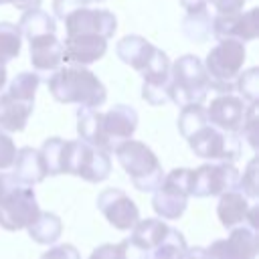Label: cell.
Returning a JSON list of instances; mask_svg holds the SVG:
<instances>
[{
  "label": "cell",
  "instance_id": "1",
  "mask_svg": "<svg viewBox=\"0 0 259 259\" xmlns=\"http://www.w3.org/2000/svg\"><path fill=\"white\" fill-rule=\"evenodd\" d=\"M49 91L59 103H77L87 109H99L107 99V89L87 67L57 69L49 81Z\"/></svg>",
  "mask_w": 259,
  "mask_h": 259
},
{
  "label": "cell",
  "instance_id": "2",
  "mask_svg": "<svg viewBox=\"0 0 259 259\" xmlns=\"http://www.w3.org/2000/svg\"><path fill=\"white\" fill-rule=\"evenodd\" d=\"M38 212L34 188L20 184L10 172H0V227L4 231H22Z\"/></svg>",
  "mask_w": 259,
  "mask_h": 259
},
{
  "label": "cell",
  "instance_id": "3",
  "mask_svg": "<svg viewBox=\"0 0 259 259\" xmlns=\"http://www.w3.org/2000/svg\"><path fill=\"white\" fill-rule=\"evenodd\" d=\"M210 89L208 75L204 71L202 61L196 55H182L170 65V89L168 101L186 107V105H202Z\"/></svg>",
  "mask_w": 259,
  "mask_h": 259
},
{
  "label": "cell",
  "instance_id": "4",
  "mask_svg": "<svg viewBox=\"0 0 259 259\" xmlns=\"http://www.w3.org/2000/svg\"><path fill=\"white\" fill-rule=\"evenodd\" d=\"M113 154L119 166L123 168V172L130 176L132 184L140 192H154L162 184L164 180L162 164L154 154V150L144 142H138V140L121 142L113 150Z\"/></svg>",
  "mask_w": 259,
  "mask_h": 259
},
{
  "label": "cell",
  "instance_id": "5",
  "mask_svg": "<svg viewBox=\"0 0 259 259\" xmlns=\"http://www.w3.org/2000/svg\"><path fill=\"white\" fill-rule=\"evenodd\" d=\"M247 59L245 45L239 40H219L206 55L204 71L208 75V83L212 89L221 93H231L235 89V81L243 71Z\"/></svg>",
  "mask_w": 259,
  "mask_h": 259
},
{
  "label": "cell",
  "instance_id": "6",
  "mask_svg": "<svg viewBox=\"0 0 259 259\" xmlns=\"http://www.w3.org/2000/svg\"><path fill=\"white\" fill-rule=\"evenodd\" d=\"M63 174H73L85 182L97 184L109 178L111 158L107 152L97 150L81 140H65Z\"/></svg>",
  "mask_w": 259,
  "mask_h": 259
},
{
  "label": "cell",
  "instance_id": "7",
  "mask_svg": "<svg viewBox=\"0 0 259 259\" xmlns=\"http://www.w3.org/2000/svg\"><path fill=\"white\" fill-rule=\"evenodd\" d=\"M190 198V168H174L164 174L162 184L154 190L152 208L160 221H176L184 214Z\"/></svg>",
  "mask_w": 259,
  "mask_h": 259
},
{
  "label": "cell",
  "instance_id": "8",
  "mask_svg": "<svg viewBox=\"0 0 259 259\" xmlns=\"http://www.w3.org/2000/svg\"><path fill=\"white\" fill-rule=\"evenodd\" d=\"M190 150L194 156L208 160V162H223V164H235L241 158V138L239 134H227L212 125L200 127L196 134H192L188 140Z\"/></svg>",
  "mask_w": 259,
  "mask_h": 259
},
{
  "label": "cell",
  "instance_id": "9",
  "mask_svg": "<svg viewBox=\"0 0 259 259\" xmlns=\"http://www.w3.org/2000/svg\"><path fill=\"white\" fill-rule=\"evenodd\" d=\"M239 176L241 172L235 164L206 162L194 170L190 168V196L206 198L239 190Z\"/></svg>",
  "mask_w": 259,
  "mask_h": 259
},
{
  "label": "cell",
  "instance_id": "10",
  "mask_svg": "<svg viewBox=\"0 0 259 259\" xmlns=\"http://www.w3.org/2000/svg\"><path fill=\"white\" fill-rule=\"evenodd\" d=\"M97 208L117 231H132L140 221L138 204L121 188H105L97 194Z\"/></svg>",
  "mask_w": 259,
  "mask_h": 259
},
{
  "label": "cell",
  "instance_id": "11",
  "mask_svg": "<svg viewBox=\"0 0 259 259\" xmlns=\"http://www.w3.org/2000/svg\"><path fill=\"white\" fill-rule=\"evenodd\" d=\"M63 22L67 28V36L99 34L109 40L117 28V18L113 12H109L105 8H89V6L71 12Z\"/></svg>",
  "mask_w": 259,
  "mask_h": 259
},
{
  "label": "cell",
  "instance_id": "12",
  "mask_svg": "<svg viewBox=\"0 0 259 259\" xmlns=\"http://www.w3.org/2000/svg\"><path fill=\"white\" fill-rule=\"evenodd\" d=\"M204 109L208 125L227 134H239L245 121L247 103L235 93H219L210 99V105Z\"/></svg>",
  "mask_w": 259,
  "mask_h": 259
},
{
  "label": "cell",
  "instance_id": "13",
  "mask_svg": "<svg viewBox=\"0 0 259 259\" xmlns=\"http://www.w3.org/2000/svg\"><path fill=\"white\" fill-rule=\"evenodd\" d=\"M257 18L259 8H251L247 12L237 14H214L210 34L217 40H239L245 45L257 38Z\"/></svg>",
  "mask_w": 259,
  "mask_h": 259
},
{
  "label": "cell",
  "instance_id": "14",
  "mask_svg": "<svg viewBox=\"0 0 259 259\" xmlns=\"http://www.w3.org/2000/svg\"><path fill=\"white\" fill-rule=\"evenodd\" d=\"M170 59L168 55L156 47L150 63L142 71L144 85H142V97L150 105H164L168 103V89H170Z\"/></svg>",
  "mask_w": 259,
  "mask_h": 259
},
{
  "label": "cell",
  "instance_id": "15",
  "mask_svg": "<svg viewBox=\"0 0 259 259\" xmlns=\"http://www.w3.org/2000/svg\"><path fill=\"white\" fill-rule=\"evenodd\" d=\"M259 249L257 231L247 225L231 229L229 237L212 241L206 251L212 259H255Z\"/></svg>",
  "mask_w": 259,
  "mask_h": 259
},
{
  "label": "cell",
  "instance_id": "16",
  "mask_svg": "<svg viewBox=\"0 0 259 259\" xmlns=\"http://www.w3.org/2000/svg\"><path fill=\"white\" fill-rule=\"evenodd\" d=\"M136 127H138V111L132 105L117 103L109 111H105L101 115V132L107 152L111 154L121 142L132 140Z\"/></svg>",
  "mask_w": 259,
  "mask_h": 259
},
{
  "label": "cell",
  "instance_id": "17",
  "mask_svg": "<svg viewBox=\"0 0 259 259\" xmlns=\"http://www.w3.org/2000/svg\"><path fill=\"white\" fill-rule=\"evenodd\" d=\"M107 51V38L99 34H75L63 42V63L71 67H85L99 61Z\"/></svg>",
  "mask_w": 259,
  "mask_h": 259
},
{
  "label": "cell",
  "instance_id": "18",
  "mask_svg": "<svg viewBox=\"0 0 259 259\" xmlns=\"http://www.w3.org/2000/svg\"><path fill=\"white\" fill-rule=\"evenodd\" d=\"M30 45V63L32 69L40 73L57 71L63 65V42L57 38V34H45L28 40Z\"/></svg>",
  "mask_w": 259,
  "mask_h": 259
},
{
  "label": "cell",
  "instance_id": "19",
  "mask_svg": "<svg viewBox=\"0 0 259 259\" xmlns=\"http://www.w3.org/2000/svg\"><path fill=\"white\" fill-rule=\"evenodd\" d=\"M10 174L24 186L32 188L34 184H40L47 178V170H45L40 152L30 148V146H24V148L16 150V158L12 162V172Z\"/></svg>",
  "mask_w": 259,
  "mask_h": 259
},
{
  "label": "cell",
  "instance_id": "20",
  "mask_svg": "<svg viewBox=\"0 0 259 259\" xmlns=\"http://www.w3.org/2000/svg\"><path fill=\"white\" fill-rule=\"evenodd\" d=\"M154 51H156V47H154L150 40H146L144 36H140V34H125V36H121V38L117 40V45H115L117 57H119L125 65H130L134 71H140V73H142V71L146 69V65L150 63Z\"/></svg>",
  "mask_w": 259,
  "mask_h": 259
},
{
  "label": "cell",
  "instance_id": "21",
  "mask_svg": "<svg viewBox=\"0 0 259 259\" xmlns=\"http://www.w3.org/2000/svg\"><path fill=\"white\" fill-rule=\"evenodd\" d=\"M249 208H251V200L243 192H239V190L225 192L219 196V202H217L219 223L229 231L235 227H241L247 221Z\"/></svg>",
  "mask_w": 259,
  "mask_h": 259
},
{
  "label": "cell",
  "instance_id": "22",
  "mask_svg": "<svg viewBox=\"0 0 259 259\" xmlns=\"http://www.w3.org/2000/svg\"><path fill=\"white\" fill-rule=\"evenodd\" d=\"M34 103H26L8 95L6 91L0 93V130L2 132H22L28 123Z\"/></svg>",
  "mask_w": 259,
  "mask_h": 259
},
{
  "label": "cell",
  "instance_id": "23",
  "mask_svg": "<svg viewBox=\"0 0 259 259\" xmlns=\"http://www.w3.org/2000/svg\"><path fill=\"white\" fill-rule=\"evenodd\" d=\"M101 111L99 109H87V107H81L77 111V134H79V140L97 148V150H103L107 152V146H105V140H103V132H101ZM109 154V152H107Z\"/></svg>",
  "mask_w": 259,
  "mask_h": 259
},
{
  "label": "cell",
  "instance_id": "24",
  "mask_svg": "<svg viewBox=\"0 0 259 259\" xmlns=\"http://www.w3.org/2000/svg\"><path fill=\"white\" fill-rule=\"evenodd\" d=\"M26 233L38 245H55L63 233V221L55 212L40 210L38 217L26 227Z\"/></svg>",
  "mask_w": 259,
  "mask_h": 259
},
{
  "label": "cell",
  "instance_id": "25",
  "mask_svg": "<svg viewBox=\"0 0 259 259\" xmlns=\"http://www.w3.org/2000/svg\"><path fill=\"white\" fill-rule=\"evenodd\" d=\"M170 225L160 221V219H140L134 229L130 231L132 235L127 237L132 243H136L138 247L146 249V251H154L158 247V243L164 239V235L168 233Z\"/></svg>",
  "mask_w": 259,
  "mask_h": 259
},
{
  "label": "cell",
  "instance_id": "26",
  "mask_svg": "<svg viewBox=\"0 0 259 259\" xmlns=\"http://www.w3.org/2000/svg\"><path fill=\"white\" fill-rule=\"evenodd\" d=\"M16 26H18L20 36H24L26 40H32L36 36H45V34H55L57 32L55 16H51L49 12H45L40 8L22 12L20 22Z\"/></svg>",
  "mask_w": 259,
  "mask_h": 259
},
{
  "label": "cell",
  "instance_id": "27",
  "mask_svg": "<svg viewBox=\"0 0 259 259\" xmlns=\"http://www.w3.org/2000/svg\"><path fill=\"white\" fill-rule=\"evenodd\" d=\"M210 26H212V16L208 8L190 10L182 18V32L188 40L194 42H204L210 36Z\"/></svg>",
  "mask_w": 259,
  "mask_h": 259
},
{
  "label": "cell",
  "instance_id": "28",
  "mask_svg": "<svg viewBox=\"0 0 259 259\" xmlns=\"http://www.w3.org/2000/svg\"><path fill=\"white\" fill-rule=\"evenodd\" d=\"M186 249H188V243H186L184 235L178 229L170 227L168 233L164 235V239L152 251L150 259H184Z\"/></svg>",
  "mask_w": 259,
  "mask_h": 259
},
{
  "label": "cell",
  "instance_id": "29",
  "mask_svg": "<svg viewBox=\"0 0 259 259\" xmlns=\"http://www.w3.org/2000/svg\"><path fill=\"white\" fill-rule=\"evenodd\" d=\"M40 158L47 170V176L63 174V156H65V140L63 138H49L40 146Z\"/></svg>",
  "mask_w": 259,
  "mask_h": 259
},
{
  "label": "cell",
  "instance_id": "30",
  "mask_svg": "<svg viewBox=\"0 0 259 259\" xmlns=\"http://www.w3.org/2000/svg\"><path fill=\"white\" fill-rule=\"evenodd\" d=\"M22 36L18 32V26L12 22H0V65L10 63L20 55Z\"/></svg>",
  "mask_w": 259,
  "mask_h": 259
},
{
  "label": "cell",
  "instance_id": "31",
  "mask_svg": "<svg viewBox=\"0 0 259 259\" xmlns=\"http://www.w3.org/2000/svg\"><path fill=\"white\" fill-rule=\"evenodd\" d=\"M38 85H40V77H38L36 73H32V71H22V73H18V75L10 81L6 93L12 95V97H16V99H22V101H26V103H34V95H36Z\"/></svg>",
  "mask_w": 259,
  "mask_h": 259
},
{
  "label": "cell",
  "instance_id": "32",
  "mask_svg": "<svg viewBox=\"0 0 259 259\" xmlns=\"http://www.w3.org/2000/svg\"><path fill=\"white\" fill-rule=\"evenodd\" d=\"M208 121H206V109L202 105H186L180 109L178 113V132L182 138H190L192 134H196L200 127H204Z\"/></svg>",
  "mask_w": 259,
  "mask_h": 259
},
{
  "label": "cell",
  "instance_id": "33",
  "mask_svg": "<svg viewBox=\"0 0 259 259\" xmlns=\"http://www.w3.org/2000/svg\"><path fill=\"white\" fill-rule=\"evenodd\" d=\"M257 75H259V69L257 67H251V69H243L241 75L237 77L235 81V89L243 95L241 99L249 105H255L257 103Z\"/></svg>",
  "mask_w": 259,
  "mask_h": 259
},
{
  "label": "cell",
  "instance_id": "34",
  "mask_svg": "<svg viewBox=\"0 0 259 259\" xmlns=\"http://www.w3.org/2000/svg\"><path fill=\"white\" fill-rule=\"evenodd\" d=\"M239 192H243L249 200H257V158H251L243 174L239 176Z\"/></svg>",
  "mask_w": 259,
  "mask_h": 259
},
{
  "label": "cell",
  "instance_id": "35",
  "mask_svg": "<svg viewBox=\"0 0 259 259\" xmlns=\"http://www.w3.org/2000/svg\"><path fill=\"white\" fill-rule=\"evenodd\" d=\"M14 158H16V144L10 138V134L0 130V172L12 168Z\"/></svg>",
  "mask_w": 259,
  "mask_h": 259
},
{
  "label": "cell",
  "instance_id": "36",
  "mask_svg": "<svg viewBox=\"0 0 259 259\" xmlns=\"http://www.w3.org/2000/svg\"><path fill=\"white\" fill-rule=\"evenodd\" d=\"M115 249H117V259H150V255H152L150 251L132 243L127 237L121 239L119 243H115Z\"/></svg>",
  "mask_w": 259,
  "mask_h": 259
},
{
  "label": "cell",
  "instance_id": "37",
  "mask_svg": "<svg viewBox=\"0 0 259 259\" xmlns=\"http://www.w3.org/2000/svg\"><path fill=\"white\" fill-rule=\"evenodd\" d=\"M38 259H81V253L71 243H59L51 245Z\"/></svg>",
  "mask_w": 259,
  "mask_h": 259
},
{
  "label": "cell",
  "instance_id": "38",
  "mask_svg": "<svg viewBox=\"0 0 259 259\" xmlns=\"http://www.w3.org/2000/svg\"><path fill=\"white\" fill-rule=\"evenodd\" d=\"M255 119H257V103L255 105H247V113H245V121H243V138L249 142V146L255 150Z\"/></svg>",
  "mask_w": 259,
  "mask_h": 259
},
{
  "label": "cell",
  "instance_id": "39",
  "mask_svg": "<svg viewBox=\"0 0 259 259\" xmlns=\"http://www.w3.org/2000/svg\"><path fill=\"white\" fill-rule=\"evenodd\" d=\"M79 8H85L83 0H53V12L61 20H65L71 12H75Z\"/></svg>",
  "mask_w": 259,
  "mask_h": 259
},
{
  "label": "cell",
  "instance_id": "40",
  "mask_svg": "<svg viewBox=\"0 0 259 259\" xmlns=\"http://www.w3.org/2000/svg\"><path fill=\"white\" fill-rule=\"evenodd\" d=\"M87 259H117V249L113 243H103V245H97Z\"/></svg>",
  "mask_w": 259,
  "mask_h": 259
},
{
  "label": "cell",
  "instance_id": "41",
  "mask_svg": "<svg viewBox=\"0 0 259 259\" xmlns=\"http://www.w3.org/2000/svg\"><path fill=\"white\" fill-rule=\"evenodd\" d=\"M184 259H212L206 251V247H200V245H194V247H188L186 249V255Z\"/></svg>",
  "mask_w": 259,
  "mask_h": 259
},
{
  "label": "cell",
  "instance_id": "42",
  "mask_svg": "<svg viewBox=\"0 0 259 259\" xmlns=\"http://www.w3.org/2000/svg\"><path fill=\"white\" fill-rule=\"evenodd\" d=\"M8 2H10L14 8L26 12V10H34V8H38L42 0H8Z\"/></svg>",
  "mask_w": 259,
  "mask_h": 259
},
{
  "label": "cell",
  "instance_id": "43",
  "mask_svg": "<svg viewBox=\"0 0 259 259\" xmlns=\"http://www.w3.org/2000/svg\"><path fill=\"white\" fill-rule=\"evenodd\" d=\"M4 85H6V67L0 65V91L4 89Z\"/></svg>",
  "mask_w": 259,
  "mask_h": 259
},
{
  "label": "cell",
  "instance_id": "44",
  "mask_svg": "<svg viewBox=\"0 0 259 259\" xmlns=\"http://www.w3.org/2000/svg\"><path fill=\"white\" fill-rule=\"evenodd\" d=\"M85 2V6H89V4H97V2H105V0H83Z\"/></svg>",
  "mask_w": 259,
  "mask_h": 259
},
{
  "label": "cell",
  "instance_id": "45",
  "mask_svg": "<svg viewBox=\"0 0 259 259\" xmlns=\"http://www.w3.org/2000/svg\"><path fill=\"white\" fill-rule=\"evenodd\" d=\"M204 2H206V4H212V6H214V4L219 2V0H204Z\"/></svg>",
  "mask_w": 259,
  "mask_h": 259
},
{
  "label": "cell",
  "instance_id": "46",
  "mask_svg": "<svg viewBox=\"0 0 259 259\" xmlns=\"http://www.w3.org/2000/svg\"><path fill=\"white\" fill-rule=\"evenodd\" d=\"M6 2H8V0H0V4H6Z\"/></svg>",
  "mask_w": 259,
  "mask_h": 259
}]
</instances>
